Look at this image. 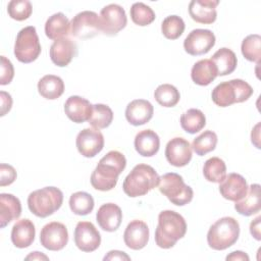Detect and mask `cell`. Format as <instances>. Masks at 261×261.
Segmentation results:
<instances>
[{"mask_svg":"<svg viewBox=\"0 0 261 261\" xmlns=\"http://www.w3.org/2000/svg\"><path fill=\"white\" fill-rule=\"evenodd\" d=\"M126 166L124 155L116 150L109 151L104 155L91 174V185L94 189L102 192L112 190L118 180L119 174Z\"/></svg>","mask_w":261,"mask_h":261,"instance_id":"obj_1","label":"cell"},{"mask_svg":"<svg viewBox=\"0 0 261 261\" xmlns=\"http://www.w3.org/2000/svg\"><path fill=\"white\" fill-rule=\"evenodd\" d=\"M186 232L187 223L179 213L173 210H164L159 213L155 230V243L159 248H172Z\"/></svg>","mask_w":261,"mask_h":261,"instance_id":"obj_2","label":"cell"},{"mask_svg":"<svg viewBox=\"0 0 261 261\" xmlns=\"http://www.w3.org/2000/svg\"><path fill=\"white\" fill-rule=\"evenodd\" d=\"M159 178L160 176L152 166L140 163L126 175L122 189L124 194L132 198L144 196L158 186Z\"/></svg>","mask_w":261,"mask_h":261,"instance_id":"obj_3","label":"cell"},{"mask_svg":"<svg viewBox=\"0 0 261 261\" xmlns=\"http://www.w3.org/2000/svg\"><path fill=\"white\" fill-rule=\"evenodd\" d=\"M253 88L241 79H233L218 84L212 91L211 98L215 105L227 107L247 101L253 95Z\"/></svg>","mask_w":261,"mask_h":261,"instance_id":"obj_4","label":"cell"},{"mask_svg":"<svg viewBox=\"0 0 261 261\" xmlns=\"http://www.w3.org/2000/svg\"><path fill=\"white\" fill-rule=\"evenodd\" d=\"M63 203V193L56 187H45L32 192L28 197L30 211L41 218L57 211Z\"/></svg>","mask_w":261,"mask_h":261,"instance_id":"obj_5","label":"cell"},{"mask_svg":"<svg viewBox=\"0 0 261 261\" xmlns=\"http://www.w3.org/2000/svg\"><path fill=\"white\" fill-rule=\"evenodd\" d=\"M240 236V224L233 217L225 216L214 222L207 232L209 247L216 251L225 250L234 245Z\"/></svg>","mask_w":261,"mask_h":261,"instance_id":"obj_6","label":"cell"},{"mask_svg":"<svg viewBox=\"0 0 261 261\" xmlns=\"http://www.w3.org/2000/svg\"><path fill=\"white\" fill-rule=\"evenodd\" d=\"M158 189L172 204L184 206L193 200V189L186 185L181 175L175 172H168L160 176Z\"/></svg>","mask_w":261,"mask_h":261,"instance_id":"obj_7","label":"cell"},{"mask_svg":"<svg viewBox=\"0 0 261 261\" xmlns=\"http://www.w3.org/2000/svg\"><path fill=\"white\" fill-rule=\"evenodd\" d=\"M41 50V44L35 27H25L17 33L14 44V55L19 62L31 63L35 61L39 57Z\"/></svg>","mask_w":261,"mask_h":261,"instance_id":"obj_8","label":"cell"},{"mask_svg":"<svg viewBox=\"0 0 261 261\" xmlns=\"http://www.w3.org/2000/svg\"><path fill=\"white\" fill-rule=\"evenodd\" d=\"M100 32V16L94 11H82L73 16L70 21V33L77 39H90Z\"/></svg>","mask_w":261,"mask_h":261,"instance_id":"obj_9","label":"cell"},{"mask_svg":"<svg viewBox=\"0 0 261 261\" xmlns=\"http://www.w3.org/2000/svg\"><path fill=\"white\" fill-rule=\"evenodd\" d=\"M101 32L108 36H114L125 28L127 18L124 9L118 4H108L100 11Z\"/></svg>","mask_w":261,"mask_h":261,"instance_id":"obj_10","label":"cell"},{"mask_svg":"<svg viewBox=\"0 0 261 261\" xmlns=\"http://www.w3.org/2000/svg\"><path fill=\"white\" fill-rule=\"evenodd\" d=\"M215 35L210 30L195 29L184 41L185 51L192 56H199L208 53L215 45Z\"/></svg>","mask_w":261,"mask_h":261,"instance_id":"obj_11","label":"cell"},{"mask_svg":"<svg viewBox=\"0 0 261 261\" xmlns=\"http://www.w3.org/2000/svg\"><path fill=\"white\" fill-rule=\"evenodd\" d=\"M41 245L50 251H60L68 243L66 226L58 221H52L43 226L40 232Z\"/></svg>","mask_w":261,"mask_h":261,"instance_id":"obj_12","label":"cell"},{"mask_svg":"<svg viewBox=\"0 0 261 261\" xmlns=\"http://www.w3.org/2000/svg\"><path fill=\"white\" fill-rule=\"evenodd\" d=\"M75 145L80 154L84 157L92 158L102 151L104 137L97 128H84L77 134Z\"/></svg>","mask_w":261,"mask_h":261,"instance_id":"obj_13","label":"cell"},{"mask_svg":"<svg viewBox=\"0 0 261 261\" xmlns=\"http://www.w3.org/2000/svg\"><path fill=\"white\" fill-rule=\"evenodd\" d=\"M74 244L83 252H94L101 244V236L90 221H80L74 228Z\"/></svg>","mask_w":261,"mask_h":261,"instance_id":"obj_14","label":"cell"},{"mask_svg":"<svg viewBox=\"0 0 261 261\" xmlns=\"http://www.w3.org/2000/svg\"><path fill=\"white\" fill-rule=\"evenodd\" d=\"M166 160L175 167H182L190 163L192 159V146L184 138L171 139L165 148Z\"/></svg>","mask_w":261,"mask_h":261,"instance_id":"obj_15","label":"cell"},{"mask_svg":"<svg viewBox=\"0 0 261 261\" xmlns=\"http://www.w3.org/2000/svg\"><path fill=\"white\" fill-rule=\"evenodd\" d=\"M76 54V44L67 37L55 40L50 47L51 61L59 67L67 66Z\"/></svg>","mask_w":261,"mask_h":261,"instance_id":"obj_16","label":"cell"},{"mask_svg":"<svg viewBox=\"0 0 261 261\" xmlns=\"http://www.w3.org/2000/svg\"><path fill=\"white\" fill-rule=\"evenodd\" d=\"M221 196L229 201L242 200L248 192V184L244 176L239 173H229L219 185Z\"/></svg>","mask_w":261,"mask_h":261,"instance_id":"obj_17","label":"cell"},{"mask_svg":"<svg viewBox=\"0 0 261 261\" xmlns=\"http://www.w3.org/2000/svg\"><path fill=\"white\" fill-rule=\"evenodd\" d=\"M123 241L132 250L143 249L149 241V227L146 222L139 219L130 221L124 230Z\"/></svg>","mask_w":261,"mask_h":261,"instance_id":"obj_18","label":"cell"},{"mask_svg":"<svg viewBox=\"0 0 261 261\" xmlns=\"http://www.w3.org/2000/svg\"><path fill=\"white\" fill-rule=\"evenodd\" d=\"M218 4V0H192L189 4V14L196 22L211 24L216 20Z\"/></svg>","mask_w":261,"mask_h":261,"instance_id":"obj_19","label":"cell"},{"mask_svg":"<svg viewBox=\"0 0 261 261\" xmlns=\"http://www.w3.org/2000/svg\"><path fill=\"white\" fill-rule=\"evenodd\" d=\"M153 105L145 99L133 100L125 108V118L135 126L143 125L149 122L153 117Z\"/></svg>","mask_w":261,"mask_h":261,"instance_id":"obj_20","label":"cell"},{"mask_svg":"<svg viewBox=\"0 0 261 261\" xmlns=\"http://www.w3.org/2000/svg\"><path fill=\"white\" fill-rule=\"evenodd\" d=\"M93 105L89 100L81 96H70L64 103V112L66 116L75 123L88 121L91 117Z\"/></svg>","mask_w":261,"mask_h":261,"instance_id":"obj_21","label":"cell"},{"mask_svg":"<svg viewBox=\"0 0 261 261\" xmlns=\"http://www.w3.org/2000/svg\"><path fill=\"white\" fill-rule=\"evenodd\" d=\"M96 220L103 230L109 232L115 231L121 224L122 211L114 203L103 204L97 211Z\"/></svg>","mask_w":261,"mask_h":261,"instance_id":"obj_22","label":"cell"},{"mask_svg":"<svg viewBox=\"0 0 261 261\" xmlns=\"http://www.w3.org/2000/svg\"><path fill=\"white\" fill-rule=\"evenodd\" d=\"M36 236V228L34 223L28 219L23 218L14 223L11 229V242L19 249H24L30 247Z\"/></svg>","mask_w":261,"mask_h":261,"instance_id":"obj_23","label":"cell"},{"mask_svg":"<svg viewBox=\"0 0 261 261\" xmlns=\"http://www.w3.org/2000/svg\"><path fill=\"white\" fill-rule=\"evenodd\" d=\"M135 149L144 157L154 156L160 148L159 136L152 129H143L135 137Z\"/></svg>","mask_w":261,"mask_h":261,"instance_id":"obj_24","label":"cell"},{"mask_svg":"<svg viewBox=\"0 0 261 261\" xmlns=\"http://www.w3.org/2000/svg\"><path fill=\"white\" fill-rule=\"evenodd\" d=\"M21 214V204L17 197L12 194H0V227L4 228L12 220Z\"/></svg>","mask_w":261,"mask_h":261,"instance_id":"obj_25","label":"cell"},{"mask_svg":"<svg viewBox=\"0 0 261 261\" xmlns=\"http://www.w3.org/2000/svg\"><path fill=\"white\" fill-rule=\"evenodd\" d=\"M237 212L244 216H251L260 211V185L253 184L248 187L246 196L234 204Z\"/></svg>","mask_w":261,"mask_h":261,"instance_id":"obj_26","label":"cell"},{"mask_svg":"<svg viewBox=\"0 0 261 261\" xmlns=\"http://www.w3.org/2000/svg\"><path fill=\"white\" fill-rule=\"evenodd\" d=\"M217 76V68L210 59L197 61L191 70L193 82L199 86H208Z\"/></svg>","mask_w":261,"mask_h":261,"instance_id":"obj_27","label":"cell"},{"mask_svg":"<svg viewBox=\"0 0 261 261\" xmlns=\"http://www.w3.org/2000/svg\"><path fill=\"white\" fill-rule=\"evenodd\" d=\"M70 31V22L62 13L57 12L49 16L45 23V34L51 40H58L66 37Z\"/></svg>","mask_w":261,"mask_h":261,"instance_id":"obj_28","label":"cell"},{"mask_svg":"<svg viewBox=\"0 0 261 261\" xmlns=\"http://www.w3.org/2000/svg\"><path fill=\"white\" fill-rule=\"evenodd\" d=\"M217 68V75L223 76L234 71L238 59L234 52L226 47L218 49L210 59Z\"/></svg>","mask_w":261,"mask_h":261,"instance_id":"obj_29","label":"cell"},{"mask_svg":"<svg viewBox=\"0 0 261 261\" xmlns=\"http://www.w3.org/2000/svg\"><path fill=\"white\" fill-rule=\"evenodd\" d=\"M38 92L45 99L55 100L63 94L64 83L57 75L46 74L38 82Z\"/></svg>","mask_w":261,"mask_h":261,"instance_id":"obj_30","label":"cell"},{"mask_svg":"<svg viewBox=\"0 0 261 261\" xmlns=\"http://www.w3.org/2000/svg\"><path fill=\"white\" fill-rule=\"evenodd\" d=\"M180 125L189 134H196L206 125L205 114L196 108H191L180 115Z\"/></svg>","mask_w":261,"mask_h":261,"instance_id":"obj_31","label":"cell"},{"mask_svg":"<svg viewBox=\"0 0 261 261\" xmlns=\"http://www.w3.org/2000/svg\"><path fill=\"white\" fill-rule=\"evenodd\" d=\"M203 174L208 181L220 184L226 176V165L219 157H211L204 163Z\"/></svg>","mask_w":261,"mask_h":261,"instance_id":"obj_32","label":"cell"},{"mask_svg":"<svg viewBox=\"0 0 261 261\" xmlns=\"http://www.w3.org/2000/svg\"><path fill=\"white\" fill-rule=\"evenodd\" d=\"M94 199L87 192H75L69 198V208L76 215H88L94 209Z\"/></svg>","mask_w":261,"mask_h":261,"instance_id":"obj_33","label":"cell"},{"mask_svg":"<svg viewBox=\"0 0 261 261\" xmlns=\"http://www.w3.org/2000/svg\"><path fill=\"white\" fill-rule=\"evenodd\" d=\"M112 120L113 112L108 105L100 103L93 105L92 114L88 121L94 128H106L111 124Z\"/></svg>","mask_w":261,"mask_h":261,"instance_id":"obj_34","label":"cell"},{"mask_svg":"<svg viewBox=\"0 0 261 261\" xmlns=\"http://www.w3.org/2000/svg\"><path fill=\"white\" fill-rule=\"evenodd\" d=\"M154 98L157 103L163 107H173L178 103L180 94L174 86L170 84H162L156 88Z\"/></svg>","mask_w":261,"mask_h":261,"instance_id":"obj_35","label":"cell"},{"mask_svg":"<svg viewBox=\"0 0 261 261\" xmlns=\"http://www.w3.org/2000/svg\"><path fill=\"white\" fill-rule=\"evenodd\" d=\"M243 56L252 62H260L261 58V37L258 34L247 36L241 45Z\"/></svg>","mask_w":261,"mask_h":261,"instance_id":"obj_36","label":"cell"},{"mask_svg":"<svg viewBox=\"0 0 261 261\" xmlns=\"http://www.w3.org/2000/svg\"><path fill=\"white\" fill-rule=\"evenodd\" d=\"M130 18L134 23L140 27H146L155 20V12L153 9L143 2H136L129 9Z\"/></svg>","mask_w":261,"mask_h":261,"instance_id":"obj_37","label":"cell"},{"mask_svg":"<svg viewBox=\"0 0 261 261\" xmlns=\"http://www.w3.org/2000/svg\"><path fill=\"white\" fill-rule=\"evenodd\" d=\"M217 144V135L212 130H205L192 143L194 152L199 156H204L207 153L213 151Z\"/></svg>","mask_w":261,"mask_h":261,"instance_id":"obj_38","label":"cell"},{"mask_svg":"<svg viewBox=\"0 0 261 261\" xmlns=\"http://www.w3.org/2000/svg\"><path fill=\"white\" fill-rule=\"evenodd\" d=\"M185 21L178 15L166 16L161 23V32L168 40L178 39L185 31Z\"/></svg>","mask_w":261,"mask_h":261,"instance_id":"obj_39","label":"cell"},{"mask_svg":"<svg viewBox=\"0 0 261 261\" xmlns=\"http://www.w3.org/2000/svg\"><path fill=\"white\" fill-rule=\"evenodd\" d=\"M7 12L12 19L22 21L31 16L33 7L29 0H11L7 5Z\"/></svg>","mask_w":261,"mask_h":261,"instance_id":"obj_40","label":"cell"},{"mask_svg":"<svg viewBox=\"0 0 261 261\" xmlns=\"http://www.w3.org/2000/svg\"><path fill=\"white\" fill-rule=\"evenodd\" d=\"M14 76V68L9 59L5 56H1V76H0V85L5 86L11 83Z\"/></svg>","mask_w":261,"mask_h":261,"instance_id":"obj_41","label":"cell"},{"mask_svg":"<svg viewBox=\"0 0 261 261\" xmlns=\"http://www.w3.org/2000/svg\"><path fill=\"white\" fill-rule=\"evenodd\" d=\"M16 170L13 166L5 163L0 164V186L5 187L11 185L16 179Z\"/></svg>","mask_w":261,"mask_h":261,"instance_id":"obj_42","label":"cell"},{"mask_svg":"<svg viewBox=\"0 0 261 261\" xmlns=\"http://www.w3.org/2000/svg\"><path fill=\"white\" fill-rule=\"evenodd\" d=\"M0 98H1V114L0 115L4 116L11 109L12 98H11V95L5 91L0 92Z\"/></svg>","mask_w":261,"mask_h":261,"instance_id":"obj_43","label":"cell"},{"mask_svg":"<svg viewBox=\"0 0 261 261\" xmlns=\"http://www.w3.org/2000/svg\"><path fill=\"white\" fill-rule=\"evenodd\" d=\"M104 260H130V257L122 251L112 250L108 252V254L104 257Z\"/></svg>","mask_w":261,"mask_h":261,"instance_id":"obj_44","label":"cell"},{"mask_svg":"<svg viewBox=\"0 0 261 261\" xmlns=\"http://www.w3.org/2000/svg\"><path fill=\"white\" fill-rule=\"evenodd\" d=\"M260 219L261 217L258 216L257 218H255L251 224H250V232L251 234L257 240L260 241L261 240V234H260Z\"/></svg>","mask_w":261,"mask_h":261,"instance_id":"obj_45","label":"cell"},{"mask_svg":"<svg viewBox=\"0 0 261 261\" xmlns=\"http://www.w3.org/2000/svg\"><path fill=\"white\" fill-rule=\"evenodd\" d=\"M227 261L231 260V261H237V260H241V261H249V256L243 252V251H234L231 252L229 255L226 256L225 258Z\"/></svg>","mask_w":261,"mask_h":261,"instance_id":"obj_46","label":"cell"},{"mask_svg":"<svg viewBox=\"0 0 261 261\" xmlns=\"http://www.w3.org/2000/svg\"><path fill=\"white\" fill-rule=\"evenodd\" d=\"M48 260V257L44 254H42L41 252H32L30 255H28L25 257V260Z\"/></svg>","mask_w":261,"mask_h":261,"instance_id":"obj_47","label":"cell"}]
</instances>
